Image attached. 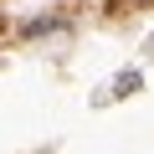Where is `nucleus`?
Returning a JSON list of instances; mask_svg holds the SVG:
<instances>
[{
	"label": "nucleus",
	"instance_id": "obj_3",
	"mask_svg": "<svg viewBox=\"0 0 154 154\" xmlns=\"http://www.w3.org/2000/svg\"><path fill=\"white\" fill-rule=\"evenodd\" d=\"M123 5H134V0H103V11H108V16H118Z\"/></svg>",
	"mask_w": 154,
	"mask_h": 154
},
{
	"label": "nucleus",
	"instance_id": "obj_4",
	"mask_svg": "<svg viewBox=\"0 0 154 154\" xmlns=\"http://www.w3.org/2000/svg\"><path fill=\"white\" fill-rule=\"evenodd\" d=\"M144 5H154V0H144Z\"/></svg>",
	"mask_w": 154,
	"mask_h": 154
},
{
	"label": "nucleus",
	"instance_id": "obj_1",
	"mask_svg": "<svg viewBox=\"0 0 154 154\" xmlns=\"http://www.w3.org/2000/svg\"><path fill=\"white\" fill-rule=\"evenodd\" d=\"M57 26H62V16H41V21L21 26V36H41V31H57Z\"/></svg>",
	"mask_w": 154,
	"mask_h": 154
},
{
	"label": "nucleus",
	"instance_id": "obj_2",
	"mask_svg": "<svg viewBox=\"0 0 154 154\" xmlns=\"http://www.w3.org/2000/svg\"><path fill=\"white\" fill-rule=\"evenodd\" d=\"M134 88H139V72H123V77H118V82H113V98H128Z\"/></svg>",
	"mask_w": 154,
	"mask_h": 154
}]
</instances>
